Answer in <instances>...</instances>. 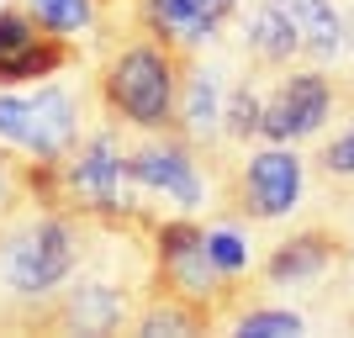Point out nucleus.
Listing matches in <instances>:
<instances>
[{"label": "nucleus", "mask_w": 354, "mask_h": 338, "mask_svg": "<svg viewBox=\"0 0 354 338\" xmlns=\"http://www.w3.org/2000/svg\"><path fill=\"white\" fill-rule=\"evenodd\" d=\"M201 153H207L201 143H191V138L175 133V127H164V133H153V143L127 153V180H133V191L164 196V201H175L180 212L196 217V212L207 206Z\"/></svg>", "instance_id": "obj_6"}, {"label": "nucleus", "mask_w": 354, "mask_h": 338, "mask_svg": "<svg viewBox=\"0 0 354 338\" xmlns=\"http://www.w3.org/2000/svg\"><path fill=\"white\" fill-rule=\"evenodd\" d=\"M95 233L90 217L74 212H43L27 227H16L11 238H0V280L11 285V296H48L74 275V265L85 259V238Z\"/></svg>", "instance_id": "obj_2"}, {"label": "nucleus", "mask_w": 354, "mask_h": 338, "mask_svg": "<svg viewBox=\"0 0 354 338\" xmlns=\"http://www.w3.org/2000/svg\"><path fill=\"white\" fill-rule=\"evenodd\" d=\"M349 111H354V106H349ZM317 169H323L328 180H354V117H349V127H344L333 143H323Z\"/></svg>", "instance_id": "obj_17"}, {"label": "nucleus", "mask_w": 354, "mask_h": 338, "mask_svg": "<svg viewBox=\"0 0 354 338\" xmlns=\"http://www.w3.org/2000/svg\"><path fill=\"white\" fill-rule=\"evenodd\" d=\"M80 48L59 32H48L37 16L11 0L0 6V85H27V79H53L59 69H69Z\"/></svg>", "instance_id": "obj_7"}, {"label": "nucleus", "mask_w": 354, "mask_h": 338, "mask_svg": "<svg viewBox=\"0 0 354 338\" xmlns=\"http://www.w3.org/2000/svg\"><path fill=\"white\" fill-rule=\"evenodd\" d=\"M0 138L32 159H64L80 143V101L64 85H43L37 95H0Z\"/></svg>", "instance_id": "obj_5"}, {"label": "nucleus", "mask_w": 354, "mask_h": 338, "mask_svg": "<svg viewBox=\"0 0 354 338\" xmlns=\"http://www.w3.org/2000/svg\"><path fill=\"white\" fill-rule=\"evenodd\" d=\"M48 32H59V37H74V32H85L95 21V6L101 0H21Z\"/></svg>", "instance_id": "obj_15"}, {"label": "nucleus", "mask_w": 354, "mask_h": 338, "mask_svg": "<svg viewBox=\"0 0 354 338\" xmlns=\"http://www.w3.org/2000/svg\"><path fill=\"white\" fill-rule=\"evenodd\" d=\"M243 48H249L254 69H286L291 59H301L296 21L286 16L281 0H254L249 21H243Z\"/></svg>", "instance_id": "obj_12"}, {"label": "nucleus", "mask_w": 354, "mask_h": 338, "mask_svg": "<svg viewBox=\"0 0 354 338\" xmlns=\"http://www.w3.org/2000/svg\"><path fill=\"white\" fill-rule=\"evenodd\" d=\"M238 0H133V32H148L169 48L196 53L233 21Z\"/></svg>", "instance_id": "obj_9"}, {"label": "nucleus", "mask_w": 354, "mask_h": 338, "mask_svg": "<svg viewBox=\"0 0 354 338\" xmlns=\"http://www.w3.org/2000/svg\"><path fill=\"white\" fill-rule=\"evenodd\" d=\"M16 301L21 307L0 312V323L37 328V333H117L122 323L138 317L117 285H69V291L59 285L48 296H16Z\"/></svg>", "instance_id": "obj_4"}, {"label": "nucleus", "mask_w": 354, "mask_h": 338, "mask_svg": "<svg viewBox=\"0 0 354 338\" xmlns=\"http://www.w3.org/2000/svg\"><path fill=\"white\" fill-rule=\"evenodd\" d=\"M11 206H21L16 201V159L0 153V212H11Z\"/></svg>", "instance_id": "obj_19"}, {"label": "nucleus", "mask_w": 354, "mask_h": 338, "mask_svg": "<svg viewBox=\"0 0 354 338\" xmlns=\"http://www.w3.org/2000/svg\"><path fill=\"white\" fill-rule=\"evenodd\" d=\"M286 16L296 21V37H301V59L328 64L344 48V21L333 11V0H281Z\"/></svg>", "instance_id": "obj_13"}, {"label": "nucleus", "mask_w": 354, "mask_h": 338, "mask_svg": "<svg viewBox=\"0 0 354 338\" xmlns=\"http://www.w3.org/2000/svg\"><path fill=\"white\" fill-rule=\"evenodd\" d=\"M233 328L243 338H286V333H301V317H296V312H281V307H259V312L249 307Z\"/></svg>", "instance_id": "obj_16"}, {"label": "nucleus", "mask_w": 354, "mask_h": 338, "mask_svg": "<svg viewBox=\"0 0 354 338\" xmlns=\"http://www.w3.org/2000/svg\"><path fill=\"white\" fill-rule=\"evenodd\" d=\"M217 201L227 217H286L301 201V159L291 153V143H270L265 153H249L243 164H217Z\"/></svg>", "instance_id": "obj_3"}, {"label": "nucleus", "mask_w": 354, "mask_h": 338, "mask_svg": "<svg viewBox=\"0 0 354 338\" xmlns=\"http://www.w3.org/2000/svg\"><path fill=\"white\" fill-rule=\"evenodd\" d=\"M265 127V90H254V79H238L227 90V111H222V138L227 143H249Z\"/></svg>", "instance_id": "obj_14"}, {"label": "nucleus", "mask_w": 354, "mask_h": 338, "mask_svg": "<svg viewBox=\"0 0 354 338\" xmlns=\"http://www.w3.org/2000/svg\"><path fill=\"white\" fill-rule=\"evenodd\" d=\"M222 111H227V90H222L217 69H201L191 59L185 79H180V101H175V133H185L191 143L212 148L222 138Z\"/></svg>", "instance_id": "obj_11"}, {"label": "nucleus", "mask_w": 354, "mask_h": 338, "mask_svg": "<svg viewBox=\"0 0 354 338\" xmlns=\"http://www.w3.org/2000/svg\"><path fill=\"white\" fill-rule=\"evenodd\" d=\"M196 53L169 48L159 37L138 32L133 43L111 48V59L95 74V101L111 122H127L138 133H164L175 127V101H180V79L191 69Z\"/></svg>", "instance_id": "obj_1"}, {"label": "nucleus", "mask_w": 354, "mask_h": 338, "mask_svg": "<svg viewBox=\"0 0 354 338\" xmlns=\"http://www.w3.org/2000/svg\"><path fill=\"white\" fill-rule=\"evenodd\" d=\"M207 249H212V259H217L227 275H249V243H243L233 227H212V233H207Z\"/></svg>", "instance_id": "obj_18"}, {"label": "nucleus", "mask_w": 354, "mask_h": 338, "mask_svg": "<svg viewBox=\"0 0 354 338\" xmlns=\"http://www.w3.org/2000/svg\"><path fill=\"white\" fill-rule=\"evenodd\" d=\"M349 233H339V227H307V233H291L286 243H275L265 259V270H259V280H270V285H286V280H323L328 270L349 265Z\"/></svg>", "instance_id": "obj_10"}, {"label": "nucleus", "mask_w": 354, "mask_h": 338, "mask_svg": "<svg viewBox=\"0 0 354 338\" xmlns=\"http://www.w3.org/2000/svg\"><path fill=\"white\" fill-rule=\"evenodd\" d=\"M333 106H339V85L323 69H291L265 95V127H259V138H270V143H301V138H312L333 117Z\"/></svg>", "instance_id": "obj_8"}]
</instances>
